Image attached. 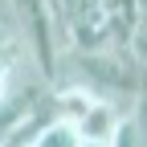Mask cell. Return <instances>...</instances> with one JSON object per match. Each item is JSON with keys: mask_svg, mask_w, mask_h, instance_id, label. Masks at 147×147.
<instances>
[{"mask_svg": "<svg viewBox=\"0 0 147 147\" xmlns=\"http://www.w3.org/2000/svg\"><path fill=\"white\" fill-rule=\"evenodd\" d=\"M94 98H98V94H94L86 82H69V86H61L57 94H53V106H57V115H61V119L78 123L86 110H90V102H94Z\"/></svg>", "mask_w": 147, "mask_h": 147, "instance_id": "2", "label": "cell"}, {"mask_svg": "<svg viewBox=\"0 0 147 147\" xmlns=\"http://www.w3.org/2000/svg\"><path fill=\"white\" fill-rule=\"evenodd\" d=\"M4 8H8V0H0V16H4Z\"/></svg>", "mask_w": 147, "mask_h": 147, "instance_id": "3", "label": "cell"}, {"mask_svg": "<svg viewBox=\"0 0 147 147\" xmlns=\"http://www.w3.org/2000/svg\"><path fill=\"white\" fill-rule=\"evenodd\" d=\"M123 102H115V98H106V94H98L94 102H90V110L74 123L78 127V139H82V147H110L115 143V131H119V119H123Z\"/></svg>", "mask_w": 147, "mask_h": 147, "instance_id": "1", "label": "cell"}]
</instances>
